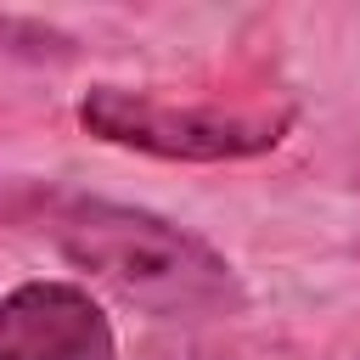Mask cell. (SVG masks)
Returning a JSON list of instances; mask_svg holds the SVG:
<instances>
[{"mask_svg": "<svg viewBox=\"0 0 360 360\" xmlns=\"http://www.w3.org/2000/svg\"><path fill=\"white\" fill-rule=\"evenodd\" d=\"M6 214L39 231L73 270L112 287L124 304L146 315L208 321L242 309L236 264L214 242L152 208L84 197V191H22L17 202H6Z\"/></svg>", "mask_w": 360, "mask_h": 360, "instance_id": "obj_1", "label": "cell"}, {"mask_svg": "<svg viewBox=\"0 0 360 360\" xmlns=\"http://www.w3.org/2000/svg\"><path fill=\"white\" fill-rule=\"evenodd\" d=\"M79 124L107 141L146 158L174 163H236L259 158L287 141L292 107H225V101H169L129 84H96L79 101Z\"/></svg>", "mask_w": 360, "mask_h": 360, "instance_id": "obj_2", "label": "cell"}, {"mask_svg": "<svg viewBox=\"0 0 360 360\" xmlns=\"http://www.w3.org/2000/svg\"><path fill=\"white\" fill-rule=\"evenodd\" d=\"M0 360H118V343L84 287L22 281L0 298Z\"/></svg>", "mask_w": 360, "mask_h": 360, "instance_id": "obj_3", "label": "cell"}]
</instances>
